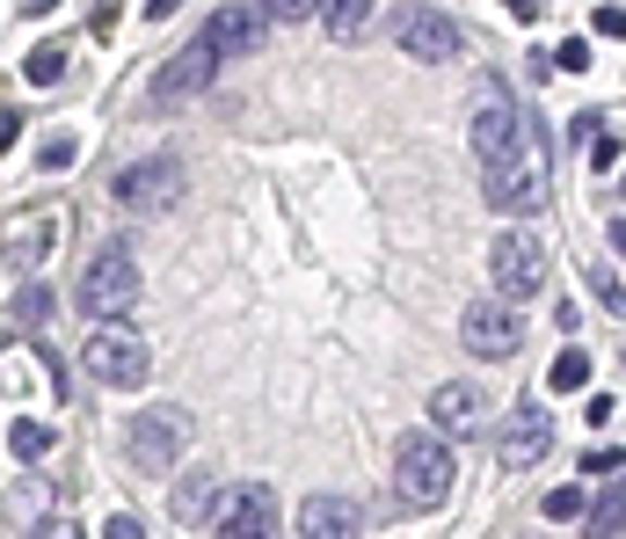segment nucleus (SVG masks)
Here are the masks:
<instances>
[{
  "label": "nucleus",
  "mask_w": 626,
  "mask_h": 539,
  "mask_svg": "<svg viewBox=\"0 0 626 539\" xmlns=\"http://www.w3.org/2000/svg\"><path fill=\"white\" fill-rule=\"evenodd\" d=\"M583 474H604V481H619V444H590V452H583Z\"/></svg>",
  "instance_id": "27"
},
{
  "label": "nucleus",
  "mask_w": 626,
  "mask_h": 539,
  "mask_svg": "<svg viewBox=\"0 0 626 539\" xmlns=\"http://www.w3.org/2000/svg\"><path fill=\"white\" fill-rule=\"evenodd\" d=\"M212 80H218V51H212V45H190V51H175L168 66H161V80H153V110H175V102L204 96Z\"/></svg>",
  "instance_id": "11"
},
{
  "label": "nucleus",
  "mask_w": 626,
  "mask_h": 539,
  "mask_svg": "<svg viewBox=\"0 0 626 539\" xmlns=\"http://www.w3.org/2000/svg\"><path fill=\"white\" fill-rule=\"evenodd\" d=\"M263 29H270V23L248 8V0H226L212 23L197 29V45H212L218 59H248V51H263Z\"/></svg>",
  "instance_id": "12"
},
{
  "label": "nucleus",
  "mask_w": 626,
  "mask_h": 539,
  "mask_svg": "<svg viewBox=\"0 0 626 539\" xmlns=\"http://www.w3.org/2000/svg\"><path fill=\"white\" fill-rule=\"evenodd\" d=\"M204 525H218L226 539H263V532H277V496L248 481V489H234V496H226V511L204 517Z\"/></svg>",
  "instance_id": "14"
},
{
  "label": "nucleus",
  "mask_w": 626,
  "mask_h": 539,
  "mask_svg": "<svg viewBox=\"0 0 626 539\" xmlns=\"http://www.w3.org/2000/svg\"><path fill=\"white\" fill-rule=\"evenodd\" d=\"M452 481H459V460L437 430L401 438V452H393V496H401L409 511H437V503L452 496Z\"/></svg>",
  "instance_id": "2"
},
{
  "label": "nucleus",
  "mask_w": 626,
  "mask_h": 539,
  "mask_svg": "<svg viewBox=\"0 0 626 539\" xmlns=\"http://www.w3.org/2000/svg\"><path fill=\"white\" fill-rule=\"evenodd\" d=\"M15 248H23V263H45V248H51V226H45V220H29V226H23V241H15Z\"/></svg>",
  "instance_id": "31"
},
{
  "label": "nucleus",
  "mask_w": 626,
  "mask_h": 539,
  "mask_svg": "<svg viewBox=\"0 0 626 539\" xmlns=\"http://www.w3.org/2000/svg\"><path fill=\"white\" fill-rule=\"evenodd\" d=\"M488 277H496L503 299H531L547 285V248H539V234H531V226L496 234V241H488Z\"/></svg>",
  "instance_id": "6"
},
{
  "label": "nucleus",
  "mask_w": 626,
  "mask_h": 539,
  "mask_svg": "<svg viewBox=\"0 0 626 539\" xmlns=\"http://www.w3.org/2000/svg\"><path fill=\"white\" fill-rule=\"evenodd\" d=\"M583 503H590V496H583L576 481H568V489H547V517H554V525H576Z\"/></svg>",
  "instance_id": "24"
},
{
  "label": "nucleus",
  "mask_w": 626,
  "mask_h": 539,
  "mask_svg": "<svg viewBox=\"0 0 626 539\" xmlns=\"http://www.w3.org/2000/svg\"><path fill=\"white\" fill-rule=\"evenodd\" d=\"M547 59H554L561 74H583V66H590V37H568V45H561V51H547Z\"/></svg>",
  "instance_id": "29"
},
{
  "label": "nucleus",
  "mask_w": 626,
  "mask_h": 539,
  "mask_svg": "<svg viewBox=\"0 0 626 539\" xmlns=\"http://www.w3.org/2000/svg\"><path fill=\"white\" fill-rule=\"evenodd\" d=\"M583 139H590V131H583ZM590 168H598V175H612V168H619V147H612L604 131H598V139H590Z\"/></svg>",
  "instance_id": "33"
},
{
  "label": "nucleus",
  "mask_w": 626,
  "mask_h": 539,
  "mask_svg": "<svg viewBox=\"0 0 626 539\" xmlns=\"http://www.w3.org/2000/svg\"><path fill=\"white\" fill-rule=\"evenodd\" d=\"M73 153H80L73 139H45V147H37V168H45V175H59V168H73Z\"/></svg>",
  "instance_id": "28"
},
{
  "label": "nucleus",
  "mask_w": 626,
  "mask_h": 539,
  "mask_svg": "<svg viewBox=\"0 0 626 539\" xmlns=\"http://www.w3.org/2000/svg\"><path fill=\"white\" fill-rule=\"evenodd\" d=\"M51 444H59V430H51L45 416H15L8 423V460H45Z\"/></svg>",
  "instance_id": "19"
},
{
  "label": "nucleus",
  "mask_w": 626,
  "mask_h": 539,
  "mask_svg": "<svg viewBox=\"0 0 626 539\" xmlns=\"http://www.w3.org/2000/svg\"><path fill=\"white\" fill-rule=\"evenodd\" d=\"M590 285H598V306H604V314H619V277H612V263H590Z\"/></svg>",
  "instance_id": "30"
},
{
  "label": "nucleus",
  "mask_w": 626,
  "mask_h": 539,
  "mask_svg": "<svg viewBox=\"0 0 626 539\" xmlns=\"http://www.w3.org/2000/svg\"><path fill=\"white\" fill-rule=\"evenodd\" d=\"M15 496H23V511H29V525H37V517L51 511V496H59V481H45V474H23V481H15Z\"/></svg>",
  "instance_id": "22"
},
{
  "label": "nucleus",
  "mask_w": 626,
  "mask_h": 539,
  "mask_svg": "<svg viewBox=\"0 0 626 539\" xmlns=\"http://www.w3.org/2000/svg\"><path fill=\"white\" fill-rule=\"evenodd\" d=\"M539 8H547V0H510V15H525V23L539 15Z\"/></svg>",
  "instance_id": "38"
},
{
  "label": "nucleus",
  "mask_w": 626,
  "mask_h": 539,
  "mask_svg": "<svg viewBox=\"0 0 626 539\" xmlns=\"http://www.w3.org/2000/svg\"><path fill=\"white\" fill-rule=\"evenodd\" d=\"M168 511H175V525H183V532H190V525H204V517H212V474H190V481H175Z\"/></svg>",
  "instance_id": "18"
},
{
  "label": "nucleus",
  "mask_w": 626,
  "mask_h": 539,
  "mask_svg": "<svg viewBox=\"0 0 626 539\" xmlns=\"http://www.w3.org/2000/svg\"><path fill=\"white\" fill-rule=\"evenodd\" d=\"M299 532H313V539H358L364 532V503H350V496H306V503H299Z\"/></svg>",
  "instance_id": "16"
},
{
  "label": "nucleus",
  "mask_w": 626,
  "mask_h": 539,
  "mask_svg": "<svg viewBox=\"0 0 626 539\" xmlns=\"http://www.w3.org/2000/svg\"><path fill=\"white\" fill-rule=\"evenodd\" d=\"M547 444H554V423H547V409H539V401H525V409L496 430V460H503V466H531Z\"/></svg>",
  "instance_id": "13"
},
{
  "label": "nucleus",
  "mask_w": 626,
  "mask_h": 539,
  "mask_svg": "<svg viewBox=\"0 0 626 539\" xmlns=\"http://www.w3.org/2000/svg\"><path fill=\"white\" fill-rule=\"evenodd\" d=\"M459 343L474 350V358H517V343H525V314H517V299H474L466 306V321H459Z\"/></svg>",
  "instance_id": "8"
},
{
  "label": "nucleus",
  "mask_w": 626,
  "mask_h": 539,
  "mask_svg": "<svg viewBox=\"0 0 626 539\" xmlns=\"http://www.w3.org/2000/svg\"><path fill=\"white\" fill-rule=\"evenodd\" d=\"M73 306H80L88 321H124L132 306H139V263H132L124 248H96L88 270L73 277Z\"/></svg>",
  "instance_id": "3"
},
{
  "label": "nucleus",
  "mask_w": 626,
  "mask_h": 539,
  "mask_svg": "<svg viewBox=\"0 0 626 539\" xmlns=\"http://www.w3.org/2000/svg\"><path fill=\"white\" fill-rule=\"evenodd\" d=\"M393 45L409 51V59H423V66H445V59H459V23L445 15V8H401L393 15Z\"/></svg>",
  "instance_id": "10"
},
{
  "label": "nucleus",
  "mask_w": 626,
  "mask_h": 539,
  "mask_svg": "<svg viewBox=\"0 0 626 539\" xmlns=\"http://www.w3.org/2000/svg\"><path fill=\"white\" fill-rule=\"evenodd\" d=\"M583 416H590V430H604V423L619 416V401H612V393H590V409H583Z\"/></svg>",
  "instance_id": "34"
},
{
  "label": "nucleus",
  "mask_w": 626,
  "mask_h": 539,
  "mask_svg": "<svg viewBox=\"0 0 626 539\" xmlns=\"http://www.w3.org/2000/svg\"><path fill=\"white\" fill-rule=\"evenodd\" d=\"M590 511V503H583ZM590 532H604V539H619L626 532V503H619V489H604V503L590 511Z\"/></svg>",
  "instance_id": "23"
},
{
  "label": "nucleus",
  "mask_w": 626,
  "mask_h": 539,
  "mask_svg": "<svg viewBox=\"0 0 626 539\" xmlns=\"http://www.w3.org/2000/svg\"><path fill=\"white\" fill-rule=\"evenodd\" d=\"M45 314H51V292H45V285H23V299H15V321H23V328H37Z\"/></svg>",
  "instance_id": "26"
},
{
  "label": "nucleus",
  "mask_w": 626,
  "mask_h": 539,
  "mask_svg": "<svg viewBox=\"0 0 626 539\" xmlns=\"http://www.w3.org/2000/svg\"><path fill=\"white\" fill-rule=\"evenodd\" d=\"M102 532H110V539H139L146 517H139V511H110V517H102Z\"/></svg>",
  "instance_id": "32"
},
{
  "label": "nucleus",
  "mask_w": 626,
  "mask_h": 539,
  "mask_svg": "<svg viewBox=\"0 0 626 539\" xmlns=\"http://www.w3.org/2000/svg\"><path fill=\"white\" fill-rule=\"evenodd\" d=\"M110 197H117V212H168L175 197H183V161L175 153H146V161H132V168H117V183H110Z\"/></svg>",
  "instance_id": "7"
},
{
  "label": "nucleus",
  "mask_w": 626,
  "mask_h": 539,
  "mask_svg": "<svg viewBox=\"0 0 626 539\" xmlns=\"http://www.w3.org/2000/svg\"><path fill=\"white\" fill-rule=\"evenodd\" d=\"M372 8H379V0H313V15H321V29H328L336 45H364Z\"/></svg>",
  "instance_id": "17"
},
{
  "label": "nucleus",
  "mask_w": 626,
  "mask_h": 539,
  "mask_svg": "<svg viewBox=\"0 0 626 539\" xmlns=\"http://www.w3.org/2000/svg\"><path fill=\"white\" fill-rule=\"evenodd\" d=\"M430 423L452 430V438H474L481 430V379H445L430 393Z\"/></svg>",
  "instance_id": "15"
},
{
  "label": "nucleus",
  "mask_w": 626,
  "mask_h": 539,
  "mask_svg": "<svg viewBox=\"0 0 626 539\" xmlns=\"http://www.w3.org/2000/svg\"><path fill=\"white\" fill-rule=\"evenodd\" d=\"M23 139V110H0V147H15Z\"/></svg>",
  "instance_id": "36"
},
{
  "label": "nucleus",
  "mask_w": 626,
  "mask_h": 539,
  "mask_svg": "<svg viewBox=\"0 0 626 539\" xmlns=\"http://www.w3.org/2000/svg\"><path fill=\"white\" fill-rule=\"evenodd\" d=\"M590 23H598V37H619V29H626V15H619V0H604V8H598V15H590Z\"/></svg>",
  "instance_id": "35"
},
{
  "label": "nucleus",
  "mask_w": 626,
  "mask_h": 539,
  "mask_svg": "<svg viewBox=\"0 0 626 539\" xmlns=\"http://www.w3.org/2000/svg\"><path fill=\"white\" fill-rule=\"evenodd\" d=\"M183 444H190V416L183 409H139V416L124 423V460L139 466V474H168L183 460Z\"/></svg>",
  "instance_id": "5"
},
{
  "label": "nucleus",
  "mask_w": 626,
  "mask_h": 539,
  "mask_svg": "<svg viewBox=\"0 0 626 539\" xmlns=\"http://www.w3.org/2000/svg\"><path fill=\"white\" fill-rule=\"evenodd\" d=\"M168 15H183V0H146V23H168Z\"/></svg>",
  "instance_id": "37"
},
{
  "label": "nucleus",
  "mask_w": 626,
  "mask_h": 539,
  "mask_svg": "<svg viewBox=\"0 0 626 539\" xmlns=\"http://www.w3.org/2000/svg\"><path fill=\"white\" fill-rule=\"evenodd\" d=\"M466 131H474V161H503V153L525 139V102L510 96L503 80H488L481 102H474V124H466Z\"/></svg>",
  "instance_id": "9"
},
{
  "label": "nucleus",
  "mask_w": 626,
  "mask_h": 539,
  "mask_svg": "<svg viewBox=\"0 0 626 539\" xmlns=\"http://www.w3.org/2000/svg\"><path fill=\"white\" fill-rule=\"evenodd\" d=\"M23 74L37 80V88H59V74H66V45H37L23 59Z\"/></svg>",
  "instance_id": "21"
},
{
  "label": "nucleus",
  "mask_w": 626,
  "mask_h": 539,
  "mask_svg": "<svg viewBox=\"0 0 626 539\" xmlns=\"http://www.w3.org/2000/svg\"><path fill=\"white\" fill-rule=\"evenodd\" d=\"M481 197L503 212V220H525L547 204V131L525 110V139L503 153V161H481Z\"/></svg>",
  "instance_id": "1"
},
{
  "label": "nucleus",
  "mask_w": 626,
  "mask_h": 539,
  "mask_svg": "<svg viewBox=\"0 0 626 539\" xmlns=\"http://www.w3.org/2000/svg\"><path fill=\"white\" fill-rule=\"evenodd\" d=\"M248 8H255L263 23H306L313 15V0H248Z\"/></svg>",
  "instance_id": "25"
},
{
  "label": "nucleus",
  "mask_w": 626,
  "mask_h": 539,
  "mask_svg": "<svg viewBox=\"0 0 626 539\" xmlns=\"http://www.w3.org/2000/svg\"><path fill=\"white\" fill-rule=\"evenodd\" d=\"M590 372H598V365H590V350H561L554 372H547V387H554V393H583V387H590Z\"/></svg>",
  "instance_id": "20"
},
{
  "label": "nucleus",
  "mask_w": 626,
  "mask_h": 539,
  "mask_svg": "<svg viewBox=\"0 0 626 539\" xmlns=\"http://www.w3.org/2000/svg\"><path fill=\"white\" fill-rule=\"evenodd\" d=\"M80 365H88L96 387H146V379H153V350H146L124 321H102L96 336L80 343Z\"/></svg>",
  "instance_id": "4"
}]
</instances>
